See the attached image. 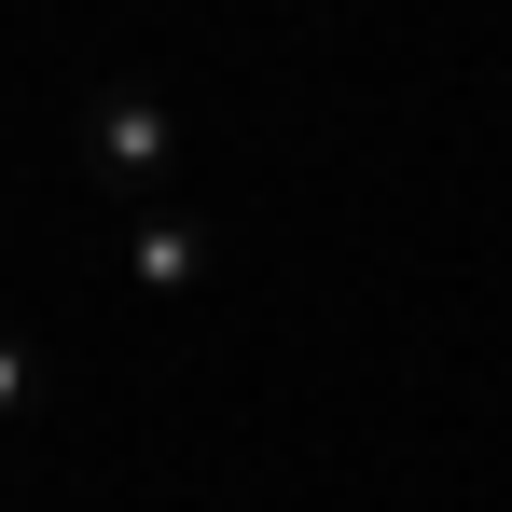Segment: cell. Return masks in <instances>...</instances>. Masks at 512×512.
I'll list each match as a JSON object with an SVG mask.
<instances>
[{"label": "cell", "instance_id": "obj_1", "mask_svg": "<svg viewBox=\"0 0 512 512\" xmlns=\"http://www.w3.org/2000/svg\"><path fill=\"white\" fill-rule=\"evenodd\" d=\"M84 167L111 180V194H167V167H180V97L167 84H97L84 97Z\"/></svg>", "mask_w": 512, "mask_h": 512}, {"label": "cell", "instance_id": "obj_2", "mask_svg": "<svg viewBox=\"0 0 512 512\" xmlns=\"http://www.w3.org/2000/svg\"><path fill=\"white\" fill-rule=\"evenodd\" d=\"M125 277H139V291H194V277H208V222L153 208V222H139V250H125Z\"/></svg>", "mask_w": 512, "mask_h": 512}, {"label": "cell", "instance_id": "obj_3", "mask_svg": "<svg viewBox=\"0 0 512 512\" xmlns=\"http://www.w3.org/2000/svg\"><path fill=\"white\" fill-rule=\"evenodd\" d=\"M42 402V360H28V333H0V429Z\"/></svg>", "mask_w": 512, "mask_h": 512}]
</instances>
